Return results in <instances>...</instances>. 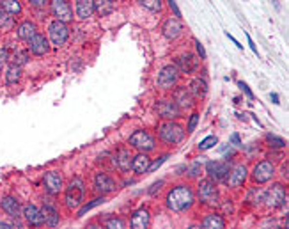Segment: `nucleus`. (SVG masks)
<instances>
[{
    "label": "nucleus",
    "mask_w": 289,
    "mask_h": 229,
    "mask_svg": "<svg viewBox=\"0 0 289 229\" xmlns=\"http://www.w3.org/2000/svg\"><path fill=\"white\" fill-rule=\"evenodd\" d=\"M231 144H234V146H243V144H241V139H240V135H238V133H232V135H231Z\"/></svg>",
    "instance_id": "nucleus-49"
},
{
    "label": "nucleus",
    "mask_w": 289,
    "mask_h": 229,
    "mask_svg": "<svg viewBox=\"0 0 289 229\" xmlns=\"http://www.w3.org/2000/svg\"><path fill=\"white\" fill-rule=\"evenodd\" d=\"M167 4L171 5V9L174 11V16H176V18H181V11H179V7H177V4L174 0H167Z\"/></svg>",
    "instance_id": "nucleus-47"
},
{
    "label": "nucleus",
    "mask_w": 289,
    "mask_h": 229,
    "mask_svg": "<svg viewBox=\"0 0 289 229\" xmlns=\"http://www.w3.org/2000/svg\"><path fill=\"white\" fill-rule=\"evenodd\" d=\"M151 166V158L147 153L138 151L137 155H133V160H132V171L135 174H147V169Z\"/></svg>",
    "instance_id": "nucleus-27"
},
{
    "label": "nucleus",
    "mask_w": 289,
    "mask_h": 229,
    "mask_svg": "<svg viewBox=\"0 0 289 229\" xmlns=\"http://www.w3.org/2000/svg\"><path fill=\"white\" fill-rule=\"evenodd\" d=\"M29 50L32 52L34 55L41 57V55H46L50 52V41L48 38H44V34L38 32L34 38L29 41Z\"/></svg>",
    "instance_id": "nucleus-23"
},
{
    "label": "nucleus",
    "mask_w": 289,
    "mask_h": 229,
    "mask_svg": "<svg viewBox=\"0 0 289 229\" xmlns=\"http://www.w3.org/2000/svg\"><path fill=\"white\" fill-rule=\"evenodd\" d=\"M271 2H273V5H275V7H277V9H280V4H279V0H271Z\"/></svg>",
    "instance_id": "nucleus-54"
},
{
    "label": "nucleus",
    "mask_w": 289,
    "mask_h": 229,
    "mask_svg": "<svg viewBox=\"0 0 289 229\" xmlns=\"http://www.w3.org/2000/svg\"><path fill=\"white\" fill-rule=\"evenodd\" d=\"M128 144H130V147L142 153H151L156 149V139L147 130H135L128 139Z\"/></svg>",
    "instance_id": "nucleus-5"
},
{
    "label": "nucleus",
    "mask_w": 289,
    "mask_h": 229,
    "mask_svg": "<svg viewBox=\"0 0 289 229\" xmlns=\"http://www.w3.org/2000/svg\"><path fill=\"white\" fill-rule=\"evenodd\" d=\"M162 34L165 36L167 39H171V41L177 39L179 36L183 34V23H181V20L176 18V16H171V18H167L165 21H163V25H162Z\"/></svg>",
    "instance_id": "nucleus-21"
},
{
    "label": "nucleus",
    "mask_w": 289,
    "mask_h": 229,
    "mask_svg": "<svg viewBox=\"0 0 289 229\" xmlns=\"http://www.w3.org/2000/svg\"><path fill=\"white\" fill-rule=\"evenodd\" d=\"M252 181H254L255 185H265V183H270V181L273 180L275 176V166L273 162L270 160H261L257 162L254 167H252Z\"/></svg>",
    "instance_id": "nucleus-8"
},
{
    "label": "nucleus",
    "mask_w": 289,
    "mask_h": 229,
    "mask_svg": "<svg viewBox=\"0 0 289 229\" xmlns=\"http://www.w3.org/2000/svg\"><path fill=\"white\" fill-rule=\"evenodd\" d=\"M238 87H240L241 91H243V93L247 94V98H249V100H254V93L250 91V87H249V85H247L245 82H238Z\"/></svg>",
    "instance_id": "nucleus-45"
},
{
    "label": "nucleus",
    "mask_w": 289,
    "mask_h": 229,
    "mask_svg": "<svg viewBox=\"0 0 289 229\" xmlns=\"http://www.w3.org/2000/svg\"><path fill=\"white\" fill-rule=\"evenodd\" d=\"M20 78H21V68L20 66L9 64V68H7V71H5V83L15 85V83L20 82Z\"/></svg>",
    "instance_id": "nucleus-33"
},
{
    "label": "nucleus",
    "mask_w": 289,
    "mask_h": 229,
    "mask_svg": "<svg viewBox=\"0 0 289 229\" xmlns=\"http://www.w3.org/2000/svg\"><path fill=\"white\" fill-rule=\"evenodd\" d=\"M105 226H107L108 229H124L126 228V220L121 219V217H112L110 220L105 222Z\"/></svg>",
    "instance_id": "nucleus-41"
},
{
    "label": "nucleus",
    "mask_w": 289,
    "mask_h": 229,
    "mask_svg": "<svg viewBox=\"0 0 289 229\" xmlns=\"http://www.w3.org/2000/svg\"><path fill=\"white\" fill-rule=\"evenodd\" d=\"M105 195H99V197H96V199H93V201H89V203H82V206L78 208V211H77V217H83V215L87 213V211H91L93 208H96V206H99V205H103L105 203Z\"/></svg>",
    "instance_id": "nucleus-34"
},
{
    "label": "nucleus",
    "mask_w": 289,
    "mask_h": 229,
    "mask_svg": "<svg viewBox=\"0 0 289 229\" xmlns=\"http://www.w3.org/2000/svg\"><path fill=\"white\" fill-rule=\"evenodd\" d=\"M151 224V213L147 208H138L137 211H133L132 219H130V226L133 229H147Z\"/></svg>",
    "instance_id": "nucleus-25"
},
{
    "label": "nucleus",
    "mask_w": 289,
    "mask_h": 229,
    "mask_svg": "<svg viewBox=\"0 0 289 229\" xmlns=\"http://www.w3.org/2000/svg\"><path fill=\"white\" fill-rule=\"evenodd\" d=\"M163 183H165V181L163 180H160V181H154V183H153V187L151 188H149V195H156V192H160V188H162L163 187Z\"/></svg>",
    "instance_id": "nucleus-44"
},
{
    "label": "nucleus",
    "mask_w": 289,
    "mask_h": 229,
    "mask_svg": "<svg viewBox=\"0 0 289 229\" xmlns=\"http://www.w3.org/2000/svg\"><path fill=\"white\" fill-rule=\"evenodd\" d=\"M50 13H52L54 20H59L64 23H71L75 18L73 7L68 0H50Z\"/></svg>",
    "instance_id": "nucleus-12"
},
{
    "label": "nucleus",
    "mask_w": 289,
    "mask_h": 229,
    "mask_svg": "<svg viewBox=\"0 0 289 229\" xmlns=\"http://www.w3.org/2000/svg\"><path fill=\"white\" fill-rule=\"evenodd\" d=\"M263 201L268 208H282L288 203V190L282 183H273L268 190L263 194Z\"/></svg>",
    "instance_id": "nucleus-7"
},
{
    "label": "nucleus",
    "mask_w": 289,
    "mask_h": 229,
    "mask_svg": "<svg viewBox=\"0 0 289 229\" xmlns=\"http://www.w3.org/2000/svg\"><path fill=\"white\" fill-rule=\"evenodd\" d=\"M266 144H268L270 147H286L288 146V142H286L282 137H277V135H273V133H268V135H266Z\"/></svg>",
    "instance_id": "nucleus-38"
},
{
    "label": "nucleus",
    "mask_w": 289,
    "mask_h": 229,
    "mask_svg": "<svg viewBox=\"0 0 289 229\" xmlns=\"http://www.w3.org/2000/svg\"><path fill=\"white\" fill-rule=\"evenodd\" d=\"M94 2L93 0H77L75 2V15L78 20H89L94 15Z\"/></svg>",
    "instance_id": "nucleus-28"
},
{
    "label": "nucleus",
    "mask_w": 289,
    "mask_h": 229,
    "mask_svg": "<svg viewBox=\"0 0 289 229\" xmlns=\"http://www.w3.org/2000/svg\"><path fill=\"white\" fill-rule=\"evenodd\" d=\"M21 217L25 219V222L32 228H41L44 226V219L41 210L36 205H25L21 206Z\"/></svg>",
    "instance_id": "nucleus-19"
},
{
    "label": "nucleus",
    "mask_w": 289,
    "mask_h": 229,
    "mask_svg": "<svg viewBox=\"0 0 289 229\" xmlns=\"http://www.w3.org/2000/svg\"><path fill=\"white\" fill-rule=\"evenodd\" d=\"M247 178H249V169H247L245 164H240V166H236V167H231L226 183L231 188H240V187H243Z\"/></svg>",
    "instance_id": "nucleus-18"
},
{
    "label": "nucleus",
    "mask_w": 289,
    "mask_h": 229,
    "mask_svg": "<svg viewBox=\"0 0 289 229\" xmlns=\"http://www.w3.org/2000/svg\"><path fill=\"white\" fill-rule=\"evenodd\" d=\"M201 226L206 229H224L226 228V219L220 213H208L202 219Z\"/></svg>",
    "instance_id": "nucleus-29"
},
{
    "label": "nucleus",
    "mask_w": 289,
    "mask_h": 229,
    "mask_svg": "<svg viewBox=\"0 0 289 229\" xmlns=\"http://www.w3.org/2000/svg\"><path fill=\"white\" fill-rule=\"evenodd\" d=\"M216 144H218V137L208 135L206 139H202V141L199 142V151H208V149H211V147H215Z\"/></svg>",
    "instance_id": "nucleus-37"
},
{
    "label": "nucleus",
    "mask_w": 289,
    "mask_h": 229,
    "mask_svg": "<svg viewBox=\"0 0 289 229\" xmlns=\"http://www.w3.org/2000/svg\"><path fill=\"white\" fill-rule=\"evenodd\" d=\"M94 190L101 195L112 194V192L117 190V181L114 180L110 174H107V172L99 171L94 174Z\"/></svg>",
    "instance_id": "nucleus-14"
},
{
    "label": "nucleus",
    "mask_w": 289,
    "mask_h": 229,
    "mask_svg": "<svg viewBox=\"0 0 289 229\" xmlns=\"http://www.w3.org/2000/svg\"><path fill=\"white\" fill-rule=\"evenodd\" d=\"M202 169H204V167H202L201 162H193L190 167H186V174H188V178L193 180V178H199V176H201Z\"/></svg>",
    "instance_id": "nucleus-39"
},
{
    "label": "nucleus",
    "mask_w": 289,
    "mask_h": 229,
    "mask_svg": "<svg viewBox=\"0 0 289 229\" xmlns=\"http://www.w3.org/2000/svg\"><path fill=\"white\" fill-rule=\"evenodd\" d=\"M188 91H190V94L193 96V100H202V98H206L208 91H210L206 77L202 75V77L193 78V80L188 83Z\"/></svg>",
    "instance_id": "nucleus-24"
},
{
    "label": "nucleus",
    "mask_w": 289,
    "mask_h": 229,
    "mask_svg": "<svg viewBox=\"0 0 289 229\" xmlns=\"http://www.w3.org/2000/svg\"><path fill=\"white\" fill-rule=\"evenodd\" d=\"M226 36H227V38H229L231 39V41H232V43H234L236 44V46H238V48H243V44H240V41H238V39H236L234 38V36H232V34H229V32H226Z\"/></svg>",
    "instance_id": "nucleus-51"
},
{
    "label": "nucleus",
    "mask_w": 289,
    "mask_h": 229,
    "mask_svg": "<svg viewBox=\"0 0 289 229\" xmlns=\"http://www.w3.org/2000/svg\"><path fill=\"white\" fill-rule=\"evenodd\" d=\"M32 7H44L46 4H50V0H29Z\"/></svg>",
    "instance_id": "nucleus-48"
},
{
    "label": "nucleus",
    "mask_w": 289,
    "mask_h": 229,
    "mask_svg": "<svg viewBox=\"0 0 289 229\" xmlns=\"http://www.w3.org/2000/svg\"><path fill=\"white\" fill-rule=\"evenodd\" d=\"M41 213H43V219H44V224L50 226V228H55V226H59L60 222V215L59 210H57V206L52 203V201H43V208H41Z\"/></svg>",
    "instance_id": "nucleus-22"
},
{
    "label": "nucleus",
    "mask_w": 289,
    "mask_h": 229,
    "mask_svg": "<svg viewBox=\"0 0 289 229\" xmlns=\"http://www.w3.org/2000/svg\"><path fill=\"white\" fill-rule=\"evenodd\" d=\"M167 158H169V153H165V155H160L156 158V160L154 162H151V166H149V169H147V172H154V171H158V169H160V167L163 166V164H165L167 162Z\"/></svg>",
    "instance_id": "nucleus-42"
},
{
    "label": "nucleus",
    "mask_w": 289,
    "mask_h": 229,
    "mask_svg": "<svg viewBox=\"0 0 289 229\" xmlns=\"http://www.w3.org/2000/svg\"><path fill=\"white\" fill-rule=\"evenodd\" d=\"M195 50H197V55H199V59L201 61H206V50H204V44L199 41V39H195Z\"/></svg>",
    "instance_id": "nucleus-43"
},
{
    "label": "nucleus",
    "mask_w": 289,
    "mask_h": 229,
    "mask_svg": "<svg viewBox=\"0 0 289 229\" xmlns=\"http://www.w3.org/2000/svg\"><path fill=\"white\" fill-rule=\"evenodd\" d=\"M247 41H249V44H250V50H252L255 55H259V52H257V46H255V43H254V39L250 38L249 34H247Z\"/></svg>",
    "instance_id": "nucleus-50"
},
{
    "label": "nucleus",
    "mask_w": 289,
    "mask_h": 229,
    "mask_svg": "<svg viewBox=\"0 0 289 229\" xmlns=\"http://www.w3.org/2000/svg\"><path fill=\"white\" fill-rule=\"evenodd\" d=\"M176 68L179 69V73L185 75H193L201 66V59L197 54H192V52H186V54H181L179 57H176L174 61Z\"/></svg>",
    "instance_id": "nucleus-13"
},
{
    "label": "nucleus",
    "mask_w": 289,
    "mask_h": 229,
    "mask_svg": "<svg viewBox=\"0 0 289 229\" xmlns=\"http://www.w3.org/2000/svg\"><path fill=\"white\" fill-rule=\"evenodd\" d=\"M158 139L167 144V146H177L179 142L185 139V128L176 121H169V119H163L156 128Z\"/></svg>",
    "instance_id": "nucleus-2"
},
{
    "label": "nucleus",
    "mask_w": 289,
    "mask_h": 229,
    "mask_svg": "<svg viewBox=\"0 0 289 229\" xmlns=\"http://www.w3.org/2000/svg\"><path fill=\"white\" fill-rule=\"evenodd\" d=\"M132 160H133V155H132V151H130V147H126V146L117 147L112 156L114 166H116V169L121 172L132 171Z\"/></svg>",
    "instance_id": "nucleus-17"
},
{
    "label": "nucleus",
    "mask_w": 289,
    "mask_h": 229,
    "mask_svg": "<svg viewBox=\"0 0 289 229\" xmlns=\"http://www.w3.org/2000/svg\"><path fill=\"white\" fill-rule=\"evenodd\" d=\"M204 171H206L208 178H211L216 183H226L227 176L231 171V164L229 162H222V160H208L206 166H204Z\"/></svg>",
    "instance_id": "nucleus-9"
},
{
    "label": "nucleus",
    "mask_w": 289,
    "mask_h": 229,
    "mask_svg": "<svg viewBox=\"0 0 289 229\" xmlns=\"http://www.w3.org/2000/svg\"><path fill=\"white\" fill-rule=\"evenodd\" d=\"M43 187L48 195H59L64 190V180L59 171H48L43 176Z\"/></svg>",
    "instance_id": "nucleus-15"
},
{
    "label": "nucleus",
    "mask_w": 289,
    "mask_h": 229,
    "mask_svg": "<svg viewBox=\"0 0 289 229\" xmlns=\"http://www.w3.org/2000/svg\"><path fill=\"white\" fill-rule=\"evenodd\" d=\"M85 197V183L82 178H73L64 188V205L68 210H78Z\"/></svg>",
    "instance_id": "nucleus-3"
},
{
    "label": "nucleus",
    "mask_w": 289,
    "mask_h": 229,
    "mask_svg": "<svg viewBox=\"0 0 289 229\" xmlns=\"http://www.w3.org/2000/svg\"><path fill=\"white\" fill-rule=\"evenodd\" d=\"M0 7L13 16L21 15V9H23L20 0H0Z\"/></svg>",
    "instance_id": "nucleus-32"
},
{
    "label": "nucleus",
    "mask_w": 289,
    "mask_h": 229,
    "mask_svg": "<svg viewBox=\"0 0 289 229\" xmlns=\"http://www.w3.org/2000/svg\"><path fill=\"white\" fill-rule=\"evenodd\" d=\"M16 25V20L13 15L5 13L2 7H0V30H13Z\"/></svg>",
    "instance_id": "nucleus-35"
},
{
    "label": "nucleus",
    "mask_w": 289,
    "mask_h": 229,
    "mask_svg": "<svg viewBox=\"0 0 289 229\" xmlns=\"http://www.w3.org/2000/svg\"><path fill=\"white\" fill-rule=\"evenodd\" d=\"M172 100H174V103H176L177 107L181 108V112L183 110H190L195 105V100H193L188 87H185V85H176V87L172 89Z\"/></svg>",
    "instance_id": "nucleus-16"
},
{
    "label": "nucleus",
    "mask_w": 289,
    "mask_h": 229,
    "mask_svg": "<svg viewBox=\"0 0 289 229\" xmlns=\"http://www.w3.org/2000/svg\"><path fill=\"white\" fill-rule=\"evenodd\" d=\"M9 228H13V224H7L4 220H0V229H9Z\"/></svg>",
    "instance_id": "nucleus-53"
},
{
    "label": "nucleus",
    "mask_w": 289,
    "mask_h": 229,
    "mask_svg": "<svg viewBox=\"0 0 289 229\" xmlns=\"http://www.w3.org/2000/svg\"><path fill=\"white\" fill-rule=\"evenodd\" d=\"M137 2L140 7H144V9L149 11V13H160L163 7L162 0H137Z\"/></svg>",
    "instance_id": "nucleus-36"
},
{
    "label": "nucleus",
    "mask_w": 289,
    "mask_h": 229,
    "mask_svg": "<svg viewBox=\"0 0 289 229\" xmlns=\"http://www.w3.org/2000/svg\"><path fill=\"white\" fill-rule=\"evenodd\" d=\"M7 57H9V48L7 46H0V64L7 62Z\"/></svg>",
    "instance_id": "nucleus-46"
},
{
    "label": "nucleus",
    "mask_w": 289,
    "mask_h": 229,
    "mask_svg": "<svg viewBox=\"0 0 289 229\" xmlns=\"http://www.w3.org/2000/svg\"><path fill=\"white\" fill-rule=\"evenodd\" d=\"M154 112L158 114V116L162 117V119H169V121H176V119H179L181 117V108L177 107L176 103H174V100H169V98H163V100H158L156 103H154Z\"/></svg>",
    "instance_id": "nucleus-11"
},
{
    "label": "nucleus",
    "mask_w": 289,
    "mask_h": 229,
    "mask_svg": "<svg viewBox=\"0 0 289 229\" xmlns=\"http://www.w3.org/2000/svg\"><path fill=\"white\" fill-rule=\"evenodd\" d=\"M69 39V27L68 23L59 21V20H54L52 23L48 25V41L54 46H64L66 41Z\"/></svg>",
    "instance_id": "nucleus-10"
},
{
    "label": "nucleus",
    "mask_w": 289,
    "mask_h": 229,
    "mask_svg": "<svg viewBox=\"0 0 289 229\" xmlns=\"http://www.w3.org/2000/svg\"><path fill=\"white\" fill-rule=\"evenodd\" d=\"M193 205H195V190L188 183L174 185L165 195L167 210L172 213H185V211L192 210Z\"/></svg>",
    "instance_id": "nucleus-1"
},
{
    "label": "nucleus",
    "mask_w": 289,
    "mask_h": 229,
    "mask_svg": "<svg viewBox=\"0 0 289 229\" xmlns=\"http://www.w3.org/2000/svg\"><path fill=\"white\" fill-rule=\"evenodd\" d=\"M270 100H271V103H275V105H279V94H277V93H271V94H270Z\"/></svg>",
    "instance_id": "nucleus-52"
},
{
    "label": "nucleus",
    "mask_w": 289,
    "mask_h": 229,
    "mask_svg": "<svg viewBox=\"0 0 289 229\" xmlns=\"http://www.w3.org/2000/svg\"><path fill=\"white\" fill-rule=\"evenodd\" d=\"M93 2H94V11H96L99 16L112 15L114 9H116L114 0H93Z\"/></svg>",
    "instance_id": "nucleus-31"
},
{
    "label": "nucleus",
    "mask_w": 289,
    "mask_h": 229,
    "mask_svg": "<svg viewBox=\"0 0 289 229\" xmlns=\"http://www.w3.org/2000/svg\"><path fill=\"white\" fill-rule=\"evenodd\" d=\"M0 208L9 219H20L21 217V205L15 195H4L0 199Z\"/></svg>",
    "instance_id": "nucleus-20"
},
{
    "label": "nucleus",
    "mask_w": 289,
    "mask_h": 229,
    "mask_svg": "<svg viewBox=\"0 0 289 229\" xmlns=\"http://www.w3.org/2000/svg\"><path fill=\"white\" fill-rule=\"evenodd\" d=\"M29 50H15V52H9V57H7V62L15 64V66H23V64L29 62Z\"/></svg>",
    "instance_id": "nucleus-30"
},
{
    "label": "nucleus",
    "mask_w": 289,
    "mask_h": 229,
    "mask_svg": "<svg viewBox=\"0 0 289 229\" xmlns=\"http://www.w3.org/2000/svg\"><path fill=\"white\" fill-rule=\"evenodd\" d=\"M199 119H201L199 112H192L190 114V117H188V123H186V133H193V132H195L197 125H199Z\"/></svg>",
    "instance_id": "nucleus-40"
},
{
    "label": "nucleus",
    "mask_w": 289,
    "mask_h": 229,
    "mask_svg": "<svg viewBox=\"0 0 289 229\" xmlns=\"http://www.w3.org/2000/svg\"><path fill=\"white\" fill-rule=\"evenodd\" d=\"M195 199H199V203L204 206H216L220 203V194H218V185L216 181H213L211 178H204L199 181L195 190Z\"/></svg>",
    "instance_id": "nucleus-4"
},
{
    "label": "nucleus",
    "mask_w": 289,
    "mask_h": 229,
    "mask_svg": "<svg viewBox=\"0 0 289 229\" xmlns=\"http://www.w3.org/2000/svg\"><path fill=\"white\" fill-rule=\"evenodd\" d=\"M114 2H116V0H114Z\"/></svg>",
    "instance_id": "nucleus-55"
},
{
    "label": "nucleus",
    "mask_w": 289,
    "mask_h": 229,
    "mask_svg": "<svg viewBox=\"0 0 289 229\" xmlns=\"http://www.w3.org/2000/svg\"><path fill=\"white\" fill-rule=\"evenodd\" d=\"M179 77H181V73H179V69L176 68V64L174 62L165 64V66H162L160 71H158V78H156L158 87L162 89V91H171V89H174L177 85Z\"/></svg>",
    "instance_id": "nucleus-6"
},
{
    "label": "nucleus",
    "mask_w": 289,
    "mask_h": 229,
    "mask_svg": "<svg viewBox=\"0 0 289 229\" xmlns=\"http://www.w3.org/2000/svg\"><path fill=\"white\" fill-rule=\"evenodd\" d=\"M36 34H38V25H36V21H32V20H23V21L16 27V36H18V39H21V41H27V43H29Z\"/></svg>",
    "instance_id": "nucleus-26"
}]
</instances>
